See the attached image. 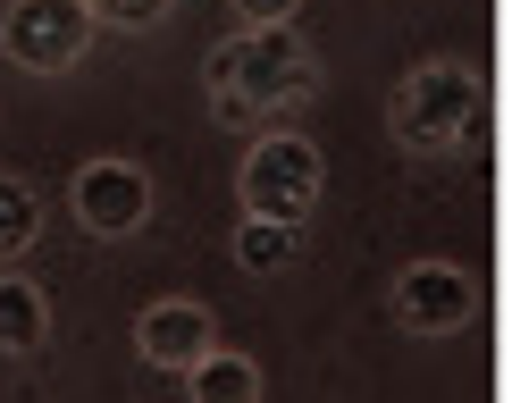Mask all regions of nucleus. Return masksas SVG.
<instances>
[{"label":"nucleus","instance_id":"f257e3e1","mask_svg":"<svg viewBox=\"0 0 512 403\" xmlns=\"http://www.w3.org/2000/svg\"><path fill=\"white\" fill-rule=\"evenodd\" d=\"M202 84H210L219 118L261 126V118H286L319 93V51L303 42V26H236L202 59Z\"/></svg>","mask_w":512,"mask_h":403},{"label":"nucleus","instance_id":"f03ea898","mask_svg":"<svg viewBox=\"0 0 512 403\" xmlns=\"http://www.w3.org/2000/svg\"><path fill=\"white\" fill-rule=\"evenodd\" d=\"M487 118V76L471 59H420L387 93V135L403 152H462Z\"/></svg>","mask_w":512,"mask_h":403},{"label":"nucleus","instance_id":"7ed1b4c3","mask_svg":"<svg viewBox=\"0 0 512 403\" xmlns=\"http://www.w3.org/2000/svg\"><path fill=\"white\" fill-rule=\"evenodd\" d=\"M319 194H328V160H319L311 135H261L236 168V202L244 219H277V227H303Z\"/></svg>","mask_w":512,"mask_h":403},{"label":"nucleus","instance_id":"20e7f679","mask_svg":"<svg viewBox=\"0 0 512 403\" xmlns=\"http://www.w3.org/2000/svg\"><path fill=\"white\" fill-rule=\"evenodd\" d=\"M93 17H84V0H9L0 9V59L26 76H68L84 68V51H93Z\"/></svg>","mask_w":512,"mask_h":403},{"label":"nucleus","instance_id":"39448f33","mask_svg":"<svg viewBox=\"0 0 512 403\" xmlns=\"http://www.w3.org/2000/svg\"><path fill=\"white\" fill-rule=\"evenodd\" d=\"M152 168L143 160H118V152H101V160H76V177H68V210H76V227L84 236H101V244H126V236H143L152 227Z\"/></svg>","mask_w":512,"mask_h":403},{"label":"nucleus","instance_id":"423d86ee","mask_svg":"<svg viewBox=\"0 0 512 403\" xmlns=\"http://www.w3.org/2000/svg\"><path fill=\"white\" fill-rule=\"evenodd\" d=\"M387 311L403 336H462L479 320V278L462 261H403L387 286Z\"/></svg>","mask_w":512,"mask_h":403},{"label":"nucleus","instance_id":"0eeeda50","mask_svg":"<svg viewBox=\"0 0 512 403\" xmlns=\"http://www.w3.org/2000/svg\"><path fill=\"white\" fill-rule=\"evenodd\" d=\"M210 345H219V320H210L194 294H168V303H143L135 311V353L152 370H168V378H185Z\"/></svg>","mask_w":512,"mask_h":403},{"label":"nucleus","instance_id":"6e6552de","mask_svg":"<svg viewBox=\"0 0 512 403\" xmlns=\"http://www.w3.org/2000/svg\"><path fill=\"white\" fill-rule=\"evenodd\" d=\"M42 336H51V294L34 278H17V269H0V353H34Z\"/></svg>","mask_w":512,"mask_h":403},{"label":"nucleus","instance_id":"1a4fd4ad","mask_svg":"<svg viewBox=\"0 0 512 403\" xmlns=\"http://www.w3.org/2000/svg\"><path fill=\"white\" fill-rule=\"evenodd\" d=\"M185 403H261V362H244V353L210 345L194 370H185Z\"/></svg>","mask_w":512,"mask_h":403},{"label":"nucleus","instance_id":"9d476101","mask_svg":"<svg viewBox=\"0 0 512 403\" xmlns=\"http://www.w3.org/2000/svg\"><path fill=\"white\" fill-rule=\"evenodd\" d=\"M34 236H42V194L17 177V168H0V261H17Z\"/></svg>","mask_w":512,"mask_h":403},{"label":"nucleus","instance_id":"9b49d317","mask_svg":"<svg viewBox=\"0 0 512 403\" xmlns=\"http://www.w3.org/2000/svg\"><path fill=\"white\" fill-rule=\"evenodd\" d=\"M294 252H303V227H277V219H244L236 227V269H252V278L286 269Z\"/></svg>","mask_w":512,"mask_h":403},{"label":"nucleus","instance_id":"f8f14e48","mask_svg":"<svg viewBox=\"0 0 512 403\" xmlns=\"http://www.w3.org/2000/svg\"><path fill=\"white\" fill-rule=\"evenodd\" d=\"M168 9L177 0H84V17L93 26H118V34H152V26H168Z\"/></svg>","mask_w":512,"mask_h":403},{"label":"nucleus","instance_id":"ddd939ff","mask_svg":"<svg viewBox=\"0 0 512 403\" xmlns=\"http://www.w3.org/2000/svg\"><path fill=\"white\" fill-rule=\"evenodd\" d=\"M236 17H244V26H294L303 0H236Z\"/></svg>","mask_w":512,"mask_h":403}]
</instances>
